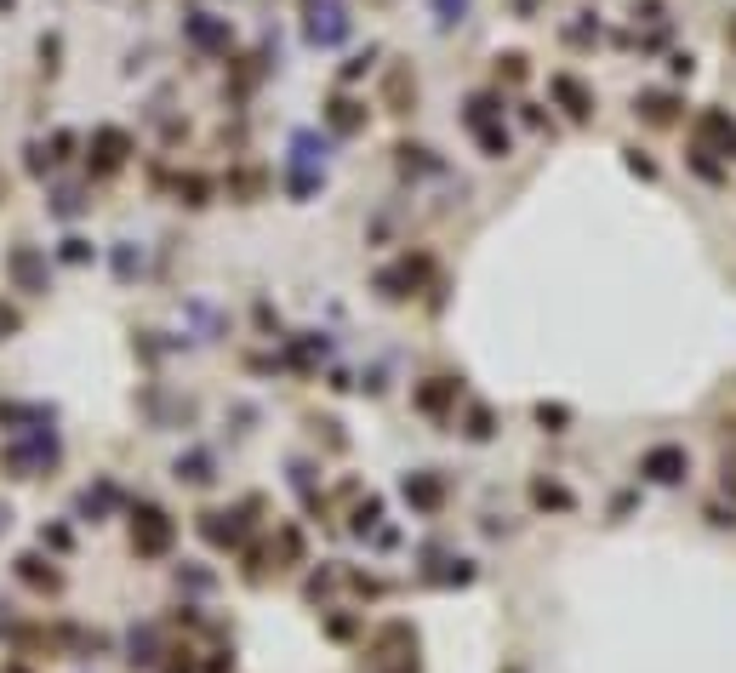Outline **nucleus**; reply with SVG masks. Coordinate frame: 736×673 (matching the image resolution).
I'll return each mask as SVG.
<instances>
[{"label": "nucleus", "instance_id": "obj_1", "mask_svg": "<svg viewBox=\"0 0 736 673\" xmlns=\"http://www.w3.org/2000/svg\"><path fill=\"white\" fill-rule=\"evenodd\" d=\"M639 474H645L651 485H680L685 474H691V451L685 445H651L645 457H639Z\"/></svg>", "mask_w": 736, "mask_h": 673}, {"label": "nucleus", "instance_id": "obj_2", "mask_svg": "<svg viewBox=\"0 0 736 673\" xmlns=\"http://www.w3.org/2000/svg\"><path fill=\"white\" fill-rule=\"evenodd\" d=\"M697 149H719V154H731L736 160V120L731 115H719V108H708V115L697 120Z\"/></svg>", "mask_w": 736, "mask_h": 673}, {"label": "nucleus", "instance_id": "obj_3", "mask_svg": "<svg viewBox=\"0 0 736 673\" xmlns=\"http://www.w3.org/2000/svg\"><path fill=\"white\" fill-rule=\"evenodd\" d=\"M548 91H554V98L566 103V115H571V120H593V91L576 81V74H554V81H548Z\"/></svg>", "mask_w": 736, "mask_h": 673}, {"label": "nucleus", "instance_id": "obj_4", "mask_svg": "<svg viewBox=\"0 0 736 673\" xmlns=\"http://www.w3.org/2000/svg\"><path fill=\"white\" fill-rule=\"evenodd\" d=\"M634 115L645 120V126H673V120H680V98H673V91H639Z\"/></svg>", "mask_w": 736, "mask_h": 673}, {"label": "nucleus", "instance_id": "obj_5", "mask_svg": "<svg viewBox=\"0 0 736 673\" xmlns=\"http://www.w3.org/2000/svg\"><path fill=\"white\" fill-rule=\"evenodd\" d=\"M383 103L394 108V115H411V108H417V74H411V69H388Z\"/></svg>", "mask_w": 736, "mask_h": 673}, {"label": "nucleus", "instance_id": "obj_6", "mask_svg": "<svg viewBox=\"0 0 736 673\" xmlns=\"http://www.w3.org/2000/svg\"><path fill=\"white\" fill-rule=\"evenodd\" d=\"M132 542L143 548V554H160V548L171 542V525H166V513H160V508H143V525H132Z\"/></svg>", "mask_w": 736, "mask_h": 673}, {"label": "nucleus", "instance_id": "obj_7", "mask_svg": "<svg viewBox=\"0 0 736 673\" xmlns=\"http://www.w3.org/2000/svg\"><path fill=\"white\" fill-rule=\"evenodd\" d=\"M451 400H457V383H451V377H429L417 388V411H429V417H440Z\"/></svg>", "mask_w": 736, "mask_h": 673}, {"label": "nucleus", "instance_id": "obj_8", "mask_svg": "<svg viewBox=\"0 0 736 673\" xmlns=\"http://www.w3.org/2000/svg\"><path fill=\"white\" fill-rule=\"evenodd\" d=\"M531 503H537V508H554V513H571L576 496L566 491V485H554V479H537V485H531Z\"/></svg>", "mask_w": 736, "mask_h": 673}, {"label": "nucleus", "instance_id": "obj_9", "mask_svg": "<svg viewBox=\"0 0 736 673\" xmlns=\"http://www.w3.org/2000/svg\"><path fill=\"white\" fill-rule=\"evenodd\" d=\"M405 503L440 508V479H434V474H405Z\"/></svg>", "mask_w": 736, "mask_h": 673}, {"label": "nucleus", "instance_id": "obj_10", "mask_svg": "<svg viewBox=\"0 0 736 673\" xmlns=\"http://www.w3.org/2000/svg\"><path fill=\"white\" fill-rule=\"evenodd\" d=\"M325 120H332L337 132H359V126H366V115H359V103H349V98H337L332 108H325Z\"/></svg>", "mask_w": 736, "mask_h": 673}, {"label": "nucleus", "instance_id": "obj_11", "mask_svg": "<svg viewBox=\"0 0 736 673\" xmlns=\"http://www.w3.org/2000/svg\"><path fill=\"white\" fill-rule=\"evenodd\" d=\"M400 166L405 171H440V160H434V149H422V143H400Z\"/></svg>", "mask_w": 736, "mask_h": 673}, {"label": "nucleus", "instance_id": "obj_12", "mask_svg": "<svg viewBox=\"0 0 736 673\" xmlns=\"http://www.w3.org/2000/svg\"><path fill=\"white\" fill-rule=\"evenodd\" d=\"M520 86L525 81V52H497V86Z\"/></svg>", "mask_w": 736, "mask_h": 673}, {"label": "nucleus", "instance_id": "obj_13", "mask_svg": "<svg viewBox=\"0 0 736 673\" xmlns=\"http://www.w3.org/2000/svg\"><path fill=\"white\" fill-rule=\"evenodd\" d=\"M474 137H480V149H485V154H491V160H503V154L514 149V143H508V132H503V126H474Z\"/></svg>", "mask_w": 736, "mask_h": 673}, {"label": "nucleus", "instance_id": "obj_14", "mask_svg": "<svg viewBox=\"0 0 736 673\" xmlns=\"http://www.w3.org/2000/svg\"><path fill=\"white\" fill-rule=\"evenodd\" d=\"M537 422H542L548 434H566V422H571V411H566V405H548V400H542V405H537Z\"/></svg>", "mask_w": 736, "mask_h": 673}, {"label": "nucleus", "instance_id": "obj_15", "mask_svg": "<svg viewBox=\"0 0 736 673\" xmlns=\"http://www.w3.org/2000/svg\"><path fill=\"white\" fill-rule=\"evenodd\" d=\"M468 440H491V411H485V405H474V411H468Z\"/></svg>", "mask_w": 736, "mask_h": 673}, {"label": "nucleus", "instance_id": "obj_16", "mask_svg": "<svg viewBox=\"0 0 736 673\" xmlns=\"http://www.w3.org/2000/svg\"><path fill=\"white\" fill-rule=\"evenodd\" d=\"M622 154H628V171H634V177H645V183L656 177V160H651L645 149H622Z\"/></svg>", "mask_w": 736, "mask_h": 673}, {"label": "nucleus", "instance_id": "obj_17", "mask_svg": "<svg viewBox=\"0 0 736 673\" xmlns=\"http://www.w3.org/2000/svg\"><path fill=\"white\" fill-rule=\"evenodd\" d=\"M691 166H697V177H708V183L725 177V171H719V160H708V149H691Z\"/></svg>", "mask_w": 736, "mask_h": 673}, {"label": "nucleus", "instance_id": "obj_18", "mask_svg": "<svg viewBox=\"0 0 736 673\" xmlns=\"http://www.w3.org/2000/svg\"><path fill=\"white\" fill-rule=\"evenodd\" d=\"M377 520H383V503H377V496H366V508L354 513V531H366V525H377Z\"/></svg>", "mask_w": 736, "mask_h": 673}, {"label": "nucleus", "instance_id": "obj_19", "mask_svg": "<svg viewBox=\"0 0 736 673\" xmlns=\"http://www.w3.org/2000/svg\"><path fill=\"white\" fill-rule=\"evenodd\" d=\"M725 46H736V12H731V23H725Z\"/></svg>", "mask_w": 736, "mask_h": 673}]
</instances>
